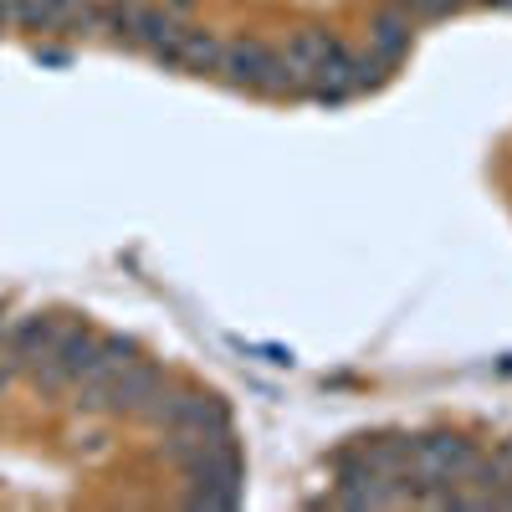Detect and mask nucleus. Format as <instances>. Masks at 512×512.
Listing matches in <instances>:
<instances>
[{
  "mask_svg": "<svg viewBox=\"0 0 512 512\" xmlns=\"http://www.w3.org/2000/svg\"><path fill=\"white\" fill-rule=\"evenodd\" d=\"M185 477H190V492H185L190 507H210V512L236 507L241 502V482H246V461L236 451V436L231 431L210 436V446L185 466Z\"/></svg>",
  "mask_w": 512,
  "mask_h": 512,
  "instance_id": "f257e3e1",
  "label": "nucleus"
},
{
  "mask_svg": "<svg viewBox=\"0 0 512 512\" xmlns=\"http://www.w3.org/2000/svg\"><path fill=\"white\" fill-rule=\"evenodd\" d=\"M98 338H103V333H93L88 323H77V318H72V323L62 328L57 344H52L47 354H41L31 369H26V374H31V384H36L41 395H62V390H72V384L93 369Z\"/></svg>",
  "mask_w": 512,
  "mask_h": 512,
  "instance_id": "f03ea898",
  "label": "nucleus"
},
{
  "mask_svg": "<svg viewBox=\"0 0 512 512\" xmlns=\"http://www.w3.org/2000/svg\"><path fill=\"white\" fill-rule=\"evenodd\" d=\"M67 323H72V318H62V313H31V318H16V323H11V338H6V349H0V359L16 364V369L26 374V369H31V364L62 338Z\"/></svg>",
  "mask_w": 512,
  "mask_h": 512,
  "instance_id": "7ed1b4c3",
  "label": "nucleus"
},
{
  "mask_svg": "<svg viewBox=\"0 0 512 512\" xmlns=\"http://www.w3.org/2000/svg\"><path fill=\"white\" fill-rule=\"evenodd\" d=\"M169 384V374H164V364H154V359H134L118 379H113V400H108V415H139L144 420V410L154 405V395Z\"/></svg>",
  "mask_w": 512,
  "mask_h": 512,
  "instance_id": "20e7f679",
  "label": "nucleus"
},
{
  "mask_svg": "<svg viewBox=\"0 0 512 512\" xmlns=\"http://www.w3.org/2000/svg\"><path fill=\"white\" fill-rule=\"evenodd\" d=\"M180 36H185V26H180V16H175V11H164V6H144V11H139L134 36H128V47H144L154 62L180 67Z\"/></svg>",
  "mask_w": 512,
  "mask_h": 512,
  "instance_id": "39448f33",
  "label": "nucleus"
},
{
  "mask_svg": "<svg viewBox=\"0 0 512 512\" xmlns=\"http://www.w3.org/2000/svg\"><path fill=\"white\" fill-rule=\"evenodd\" d=\"M169 425H185V431H200V436H221V431H231V410H226L216 395L175 390V400H169V415H164V431H169Z\"/></svg>",
  "mask_w": 512,
  "mask_h": 512,
  "instance_id": "423d86ee",
  "label": "nucleus"
},
{
  "mask_svg": "<svg viewBox=\"0 0 512 512\" xmlns=\"http://www.w3.org/2000/svg\"><path fill=\"white\" fill-rule=\"evenodd\" d=\"M410 36H415V16L400 6V0H390V6L374 11V26H369V41H374V57L379 62H400L410 52Z\"/></svg>",
  "mask_w": 512,
  "mask_h": 512,
  "instance_id": "0eeeda50",
  "label": "nucleus"
},
{
  "mask_svg": "<svg viewBox=\"0 0 512 512\" xmlns=\"http://www.w3.org/2000/svg\"><path fill=\"white\" fill-rule=\"evenodd\" d=\"M267 57H272V47H267L262 36H236V41H226L221 77L231 82V88L251 93V88H256V77H262V67H267Z\"/></svg>",
  "mask_w": 512,
  "mask_h": 512,
  "instance_id": "6e6552de",
  "label": "nucleus"
},
{
  "mask_svg": "<svg viewBox=\"0 0 512 512\" xmlns=\"http://www.w3.org/2000/svg\"><path fill=\"white\" fill-rule=\"evenodd\" d=\"M359 88H354V52L338 41V47L313 67V98H323V103H344V98H354Z\"/></svg>",
  "mask_w": 512,
  "mask_h": 512,
  "instance_id": "1a4fd4ad",
  "label": "nucleus"
},
{
  "mask_svg": "<svg viewBox=\"0 0 512 512\" xmlns=\"http://www.w3.org/2000/svg\"><path fill=\"white\" fill-rule=\"evenodd\" d=\"M221 57H226V41L216 31H185L180 36V67L185 72H221Z\"/></svg>",
  "mask_w": 512,
  "mask_h": 512,
  "instance_id": "9d476101",
  "label": "nucleus"
},
{
  "mask_svg": "<svg viewBox=\"0 0 512 512\" xmlns=\"http://www.w3.org/2000/svg\"><path fill=\"white\" fill-rule=\"evenodd\" d=\"M333 47H338V36H333V31H323V26H303V31H292V36H287V47H282V52L313 72V67H318Z\"/></svg>",
  "mask_w": 512,
  "mask_h": 512,
  "instance_id": "9b49d317",
  "label": "nucleus"
},
{
  "mask_svg": "<svg viewBox=\"0 0 512 512\" xmlns=\"http://www.w3.org/2000/svg\"><path fill=\"white\" fill-rule=\"evenodd\" d=\"M139 11H144V0H103L98 31H108L113 41H123V47H128V36H134V26H139Z\"/></svg>",
  "mask_w": 512,
  "mask_h": 512,
  "instance_id": "f8f14e48",
  "label": "nucleus"
},
{
  "mask_svg": "<svg viewBox=\"0 0 512 512\" xmlns=\"http://www.w3.org/2000/svg\"><path fill=\"white\" fill-rule=\"evenodd\" d=\"M384 72H390V62H379L374 52H369V57H354V88H359V93H364V88H379Z\"/></svg>",
  "mask_w": 512,
  "mask_h": 512,
  "instance_id": "ddd939ff",
  "label": "nucleus"
},
{
  "mask_svg": "<svg viewBox=\"0 0 512 512\" xmlns=\"http://www.w3.org/2000/svg\"><path fill=\"white\" fill-rule=\"evenodd\" d=\"M16 11H21V0H0V31L16 26Z\"/></svg>",
  "mask_w": 512,
  "mask_h": 512,
  "instance_id": "4468645a",
  "label": "nucleus"
},
{
  "mask_svg": "<svg viewBox=\"0 0 512 512\" xmlns=\"http://www.w3.org/2000/svg\"><path fill=\"white\" fill-rule=\"evenodd\" d=\"M200 6V0H164V11H175V16H190Z\"/></svg>",
  "mask_w": 512,
  "mask_h": 512,
  "instance_id": "2eb2a0df",
  "label": "nucleus"
},
{
  "mask_svg": "<svg viewBox=\"0 0 512 512\" xmlns=\"http://www.w3.org/2000/svg\"><path fill=\"white\" fill-rule=\"evenodd\" d=\"M11 323H16V318H6V313H0V349H6V338H11Z\"/></svg>",
  "mask_w": 512,
  "mask_h": 512,
  "instance_id": "dca6fc26",
  "label": "nucleus"
},
{
  "mask_svg": "<svg viewBox=\"0 0 512 512\" xmlns=\"http://www.w3.org/2000/svg\"><path fill=\"white\" fill-rule=\"evenodd\" d=\"M482 6H502V11H512V0H482Z\"/></svg>",
  "mask_w": 512,
  "mask_h": 512,
  "instance_id": "f3484780",
  "label": "nucleus"
}]
</instances>
